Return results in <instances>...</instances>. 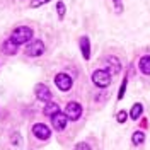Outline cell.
Returning <instances> with one entry per match:
<instances>
[{
	"instance_id": "10",
	"label": "cell",
	"mask_w": 150,
	"mask_h": 150,
	"mask_svg": "<svg viewBox=\"0 0 150 150\" xmlns=\"http://www.w3.org/2000/svg\"><path fill=\"white\" fill-rule=\"evenodd\" d=\"M2 50H4V53H5V55H14V53H17V45H16V43H12L10 39H7V41H4Z\"/></svg>"
},
{
	"instance_id": "17",
	"label": "cell",
	"mask_w": 150,
	"mask_h": 150,
	"mask_svg": "<svg viewBox=\"0 0 150 150\" xmlns=\"http://www.w3.org/2000/svg\"><path fill=\"white\" fill-rule=\"evenodd\" d=\"M126 79L123 80V84H121V89H120V92H118V99H123V96H125V91H126Z\"/></svg>"
},
{
	"instance_id": "21",
	"label": "cell",
	"mask_w": 150,
	"mask_h": 150,
	"mask_svg": "<svg viewBox=\"0 0 150 150\" xmlns=\"http://www.w3.org/2000/svg\"><path fill=\"white\" fill-rule=\"evenodd\" d=\"M75 150H91V147H89L87 143H79V145L75 147Z\"/></svg>"
},
{
	"instance_id": "13",
	"label": "cell",
	"mask_w": 150,
	"mask_h": 150,
	"mask_svg": "<svg viewBox=\"0 0 150 150\" xmlns=\"http://www.w3.org/2000/svg\"><path fill=\"white\" fill-rule=\"evenodd\" d=\"M108 65L111 67L112 74H118V72L121 70V65H120V60H118V58H114V56H109V58H108Z\"/></svg>"
},
{
	"instance_id": "20",
	"label": "cell",
	"mask_w": 150,
	"mask_h": 150,
	"mask_svg": "<svg viewBox=\"0 0 150 150\" xmlns=\"http://www.w3.org/2000/svg\"><path fill=\"white\" fill-rule=\"evenodd\" d=\"M114 2V7H116V10H118V14H121L123 12V4H121V0H112Z\"/></svg>"
},
{
	"instance_id": "11",
	"label": "cell",
	"mask_w": 150,
	"mask_h": 150,
	"mask_svg": "<svg viewBox=\"0 0 150 150\" xmlns=\"http://www.w3.org/2000/svg\"><path fill=\"white\" fill-rule=\"evenodd\" d=\"M138 67H140L142 74L150 75V56H142V58H140V63H138Z\"/></svg>"
},
{
	"instance_id": "5",
	"label": "cell",
	"mask_w": 150,
	"mask_h": 150,
	"mask_svg": "<svg viewBox=\"0 0 150 150\" xmlns=\"http://www.w3.org/2000/svg\"><path fill=\"white\" fill-rule=\"evenodd\" d=\"M51 123H53V128L56 131H62L67 128V123H68V118H67L65 112H56L51 116Z\"/></svg>"
},
{
	"instance_id": "1",
	"label": "cell",
	"mask_w": 150,
	"mask_h": 150,
	"mask_svg": "<svg viewBox=\"0 0 150 150\" xmlns=\"http://www.w3.org/2000/svg\"><path fill=\"white\" fill-rule=\"evenodd\" d=\"M33 39V29L26 28V26H21V28H16L10 34V41L16 43V45H24V43H29Z\"/></svg>"
},
{
	"instance_id": "7",
	"label": "cell",
	"mask_w": 150,
	"mask_h": 150,
	"mask_svg": "<svg viewBox=\"0 0 150 150\" xmlns=\"http://www.w3.org/2000/svg\"><path fill=\"white\" fill-rule=\"evenodd\" d=\"M33 133H34V137H38L39 140H48L50 137H51V131L48 128L46 125H43V123H38L33 126Z\"/></svg>"
},
{
	"instance_id": "6",
	"label": "cell",
	"mask_w": 150,
	"mask_h": 150,
	"mask_svg": "<svg viewBox=\"0 0 150 150\" xmlns=\"http://www.w3.org/2000/svg\"><path fill=\"white\" fill-rule=\"evenodd\" d=\"M55 84L60 91H68V89H72V79L67 74H58L55 77Z\"/></svg>"
},
{
	"instance_id": "14",
	"label": "cell",
	"mask_w": 150,
	"mask_h": 150,
	"mask_svg": "<svg viewBox=\"0 0 150 150\" xmlns=\"http://www.w3.org/2000/svg\"><path fill=\"white\" fill-rule=\"evenodd\" d=\"M142 111H143V108H142L140 103L133 104V108H131V111H130L131 120H138V118H140V114H142Z\"/></svg>"
},
{
	"instance_id": "12",
	"label": "cell",
	"mask_w": 150,
	"mask_h": 150,
	"mask_svg": "<svg viewBox=\"0 0 150 150\" xmlns=\"http://www.w3.org/2000/svg\"><path fill=\"white\" fill-rule=\"evenodd\" d=\"M56 112H60V108H58V104L56 103H48L46 106H45V114L46 116H53V114H56Z\"/></svg>"
},
{
	"instance_id": "4",
	"label": "cell",
	"mask_w": 150,
	"mask_h": 150,
	"mask_svg": "<svg viewBox=\"0 0 150 150\" xmlns=\"http://www.w3.org/2000/svg\"><path fill=\"white\" fill-rule=\"evenodd\" d=\"M26 53L29 56H41L45 53V43L41 39H34V41H29L28 48H26Z\"/></svg>"
},
{
	"instance_id": "19",
	"label": "cell",
	"mask_w": 150,
	"mask_h": 150,
	"mask_svg": "<svg viewBox=\"0 0 150 150\" xmlns=\"http://www.w3.org/2000/svg\"><path fill=\"white\" fill-rule=\"evenodd\" d=\"M126 116H128L126 111H120L118 112V116H116V118H118V123H125L126 121Z\"/></svg>"
},
{
	"instance_id": "3",
	"label": "cell",
	"mask_w": 150,
	"mask_h": 150,
	"mask_svg": "<svg viewBox=\"0 0 150 150\" xmlns=\"http://www.w3.org/2000/svg\"><path fill=\"white\" fill-rule=\"evenodd\" d=\"M65 114L68 120H72V121H77L80 116H82V106L79 103H75V101H72V103L67 104V109H65Z\"/></svg>"
},
{
	"instance_id": "2",
	"label": "cell",
	"mask_w": 150,
	"mask_h": 150,
	"mask_svg": "<svg viewBox=\"0 0 150 150\" xmlns=\"http://www.w3.org/2000/svg\"><path fill=\"white\" fill-rule=\"evenodd\" d=\"M92 82L97 87H108L111 84V74L108 70H96L92 74Z\"/></svg>"
},
{
	"instance_id": "15",
	"label": "cell",
	"mask_w": 150,
	"mask_h": 150,
	"mask_svg": "<svg viewBox=\"0 0 150 150\" xmlns=\"http://www.w3.org/2000/svg\"><path fill=\"white\" fill-rule=\"evenodd\" d=\"M131 142H133L135 145H142V143L145 142V135H143L142 131H135L133 137H131Z\"/></svg>"
},
{
	"instance_id": "16",
	"label": "cell",
	"mask_w": 150,
	"mask_h": 150,
	"mask_svg": "<svg viewBox=\"0 0 150 150\" xmlns=\"http://www.w3.org/2000/svg\"><path fill=\"white\" fill-rule=\"evenodd\" d=\"M56 12H58V17L60 19L65 17V4L63 2H58L56 4Z\"/></svg>"
},
{
	"instance_id": "18",
	"label": "cell",
	"mask_w": 150,
	"mask_h": 150,
	"mask_svg": "<svg viewBox=\"0 0 150 150\" xmlns=\"http://www.w3.org/2000/svg\"><path fill=\"white\" fill-rule=\"evenodd\" d=\"M50 0H33L31 2V7L33 9H36V7H39V5H43V4H48Z\"/></svg>"
},
{
	"instance_id": "8",
	"label": "cell",
	"mask_w": 150,
	"mask_h": 150,
	"mask_svg": "<svg viewBox=\"0 0 150 150\" xmlns=\"http://www.w3.org/2000/svg\"><path fill=\"white\" fill-rule=\"evenodd\" d=\"M36 96L39 101H46V103H50L51 101V97H53V94H51V91H50V87L45 84H38L36 85Z\"/></svg>"
},
{
	"instance_id": "9",
	"label": "cell",
	"mask_w": 150,
	"mask_h": 150,
	"mask_svg": "<svg viewBox=\"0 0 150 150\" xmlns=\"http://www.w3.org/2000/svg\"><path fill=\"white\" fill-rule=\"evenodd\" d=\"M79 43H80V51H82V56H84L85 60H89V58H91V41H89V38L82 36Z\"/></svg>"
}]
</instances>
